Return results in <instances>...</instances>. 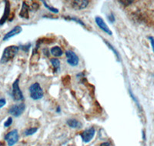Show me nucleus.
<instances>
[{
    "label": "nucleus",
    "instance_id": "nucleus-5",
    "mask_svg": "<svg viewBox=\"0 0 154 146\" xmlns=\"http://www.w3.org/2000/svg\"><path fill=\"white\" fill-rule=\"evenodd\" d=\"M5 141H7L9 146H13L19 141V132L17 129H13L10 131L5 136Z\"/></svg>",
    "mask_w": 154,
    "mask_h": 146
},
{
    "label": "nucleus",
    "instance_id": "nucleus-13",
    "mask_svg": "<svg viewBox=\"0 0 154 146\" xmlns=\"http://www.w3.org/2000/svg\"><path fill=\"white\" fill-rule=\"evenodd\" d=\"M67 125L72 129H79L82 127V124L79 121L75 120V119H69L66 122Z\"/></svg>",
    "mask_w": 154,
    "mask_h": 146
},
{
    "label": "nucleus",
    "instance_id": "nucleus-25",
    "mask_svg": "<svg viewBox=\"0 0 154 146\" xmlns=\"http://www.w3.org/2000/svg\"><path fill=\"white\" fill-rule=\"evenodd\" d=\"M110 145V144H109V142H103L102 144H100V146H109Z\"/></svg>",
    "mask_w": 154,
    "mask_h": 146
},
{
    "label": "nucleus",
    "instance_id": "nucleus-9",
    "mask_svg": "<svg viewBox=\"0 0 154 146\" xmlns=\"http://www.w3.org/2000/svg\"><path fill=\"white\" fill-rule=\"evenodd\" d=\"M89 1L87 0H75L72 2V7L75 10H82L88 6Z\"/></svg>",
    "mask_w": 154,
    "mask_h": 146
},
{
    "label": "nucleus",
    "instance_id": "nucleus-23",
    "mask_svg": "<svg viewBox=\"0 0 154 146\" xmlns=\"http://www.w3.org/2000/svg\"><path fill=\"white\" fill-rule=\"evenodd\" d=\"M118 2H119V3H122L123 5H130V4H132L133 2V1H118Z\"/></svg>",
    "mask_w": 154,
    "mask_h": 146
},
{
    "label": "nucleus",
    "instance_id": "nucleus-7",
    "mask_svg": "<svg viewBox=\"0 0 154 146\" xmlns=\"http://www.w3.org/2000/svg\"><path fill=\"white\" fill-rule=\"evenodd\" d=\"M95 132H96V131H95L94 128L93 127L89 128V129H86L85 131H83V132L80 134V136L81 138H82V141H84L85 143L89 142V141L93 139V138L94 137Z\"/></svg>",
    "mask_w": 154,
    "mask_h": 146
},
{
    "label": "nucleus",
    "instance_id": "nucleus-22",
    "mask_svg": "<svg viewBox=\"0 0 154 146\" xmlns=\"http://www.w3.org/2000/svg\"><path fill=\"white\" fill-rule=\"evenodd\" d=\"M148 38H149V40L150 41L151 45H152V51H153V52H154V36H149L148 37Z\"/></svg>",
    "mask_w": 154,
    "mask_h": 146
},
{
    "label": "nucleus",
    "instance_id": "nucleus-15",
    "mask_svg": "<svg viewBox=\"0 0 154 146\" xmlns=\"http://www.w3.org/2000/svg\"><path fill=\"white\" fill-rule=\"evenodd\" d=\"M50 62L53 65V68H54L55 71H59L60 68V61L58 59H51Z\"/></svg>",
    "mask_w": 154,
    "mask_h": 146
},
{
    "label": "nucleus",
    "instance_id": "nucleus-14",
    "mask_svg": "<svg viewBox=\"0 0 154 146\" xmlns=\"http://www.w3.org/2000/svg\"><path fill=\"white\" fill-rule=\"evenodd\" d=\"M51 54L53 55V56H56V57H60V56H63V50H62V49L60 47H59V46H54V47H53L52 49H51Z\"/></svg>",
    "mask_w": 154,
    "mask_h": 146
},
{
    "label": "nucleus",
    "instance_id": "nucleus-3",
    "mask_svg": "<svg viewBox=\"0 0 154 146\" xmlns=\"http://www.w3.org/2000/svg\"><path fill=\"white\" fill-rule=\"evenodd\" d=\"M19 78H16L14 82L12 83V97L15 101H23L24 99L23 92L19 88Z\"/></svg>",
    "mask_w": 154,
    "mask_h": 146
},
{
    "label": "nucleus",
    "instance_id": "nucleus-26",
    "mask_svg": "<svg viewBox=\"0 0 154 146\" xmlns=\"http://www.w3.org/2000/svg\"><path fill=\"white\" fill-rule=\"evenodd\" d=\"M56 111H57V112H60V107L58 108V109H56Z\"/></svg>",
    "mask_w": 154,
    "mask_h": 146
},
{
    "label": "nucleus",
    "instance_id": "nucleus-4",
    "mask_svg": "<svg viewBox=\"0 0 154 146\" xmlns=\"http://www.w3.org/2000/svg\"><path fill=\"white\" fill-rule=\"evenodd\" d=\"M26 109L25 103H19V104L13 105L9 109V113L14 117H19L24 112Z\"/></svg>",
    "mask_w": 154,
    "mask_h": 146
},
{
    "label": "nucleus",
    "instance_id": "nucleus-19",
    "mask_svg": "<svg viewBox=\"0 0 154 146\" xmlns=\"http://www.w3.org/2000/svg\"><path fill=\"white\" fill-rule=\"evenodd\" d=\"M66 19H69V20H71V21L75 22V23H79V24L81 25V26H84V27H86V25H85L84 23H83V22L81 21L80 19H77V18L73 17V16H72V17H66Z\"/></svg>",
    "mask_w": 154,
    "mask_h": 146
},
{
    "label": "nucleus",
    "instance_id": "nucleus-2",
    "mask_svg": "<svg viewBox=\"0 0 154 146\" xmlns=\"http://www.w3.org/2000/svg\"><path fill=\"white\" fill-rule=\"evenodd\" d=\"M29 90L30 97L33 100H39V99H41L43 97V90H42L40 85L38 82H35V83L32 84L29 86Z\"/></svg>",
    "mask_w": 154,
    "mask_h": 146
},
{
    "label": "nucleus",
    "instance_id": "nucleus-17",
    "mask_svg": "<svg viewBox=\"0 0 154 146\" xmlns=\"http://www.w3.org/2000/svg\"><path fill=\"white\" fill-rule=\"evenodd\" d=\"M42 3H43L44 6H45L47 9H49L50 12H53V13H58V12H59V9H56V8H53L52 7V6H50V5H49L46 1H42Z\"/></svg>",
    "mask_w": 154,
    "mask_h": 146
},
{
    "label": "nucleus",
    "instance_id": "nucleus-21",
    "mask_svg": "<svg viewBox=\"0 0 154 146\" xmlns=\"http://www.w3.org/2000/svg\"><path fill=\"white\" fill-rule=\"evenodd\" d=\"M5 104H6V100L5 99H0V108L4 107Z\"/></svg>",
    "mask_w": 154,
    "mask_h": 146
},
{
    "label": "nucleus",
    "instance_id": "nucleus-10",
    "mask_svg": "<svg viewBox=\"0 0 154 146\" xmlns=\"http://www.w3.org/2000/svg\"><path fill=\"white\" fill-rule=\"evenodd\" d=\"M5 9H4L3 15L0 19V26H2L5 22L7 21L10 15V3L9 1H5Z\"/></svg>",
    "mask_w": 154,
    "mask_h": 146
},
{
    "label": "nucleus",
    "instance_id": "nucleus-6",
    "mask_svg": "<svg viewBox=\"0 0 154 146\" xmlns=\"http://www.w3.org/2000/svg\"><path fill=\"white\" fill-rule=\"evenodd\" d=\"M66 56L67 58V63L69 65L75 67L78 65L79 62V59L75 52L72 50H66Z\"/></svg>",
    "mask_w": 154,
    "mask_h": 146
},
{
    "label": "nucleus",
    "instance_id": "nucleus-16",
    "mask_svg": "<svg viewBox=\"0 0 154 146\" xmlns=\"http://www.w3.org/2000/svg\"><path fill=\"white\" fill-rule=\"evenodd\" d=\"M37 131H38V128H29V129H27L25 131L24 135L26 136L32 135L35 134Z\"/></svg>",
    "mask_w": 154,
    "mask_h": 146
},
{
    "label": "nucleus",
    "instance_id": "nucleus-20",
    "mask_svg": "<svg viewBox=\"0 0 154 146\" xmlns=\"http://www.w3.org/2000/svg\"><path fill=\"white\" fill-rule=\"evenodd\" d=\"M12 124V117H9V118H7V120L4 122V127L5 128L9 127Z\"/></svg>",
    "mask_w": 154,
    "mask_h": 146
},
{
    "label": "nucleus",
    "instance_id": "nucleus-18",
    "mask_svg": "<svg viewBox=\"0 0 154 146\" xmlns=\"http://www.w3.org/2000/svg\"><path fill=\"white\" fill-rule=\"evenodd\" d=\"M104 42H105V43L107 45H108L109 46V49H111V50L112 51V52H114V54L116 55V57H117V59H118V60H120V57H119V53H118V52L115 49H114V47L113 46H112V45H111L110 43H109V42H107L106 40H104Z\"/></svg>",
    "mask_w": 154,
    "mask_h": 146
},
{
    "label": "nucleus",
    "instance_id": "nucleus-1",
    "mask_svg": "<svg viewBox=\"0 0 154 146\" xmlns=\"http://www.w3.org/2000/svg\"><path fill=\"white\" fill-rule=\"evenodd\" d=\"M19 48L16 45H10L4 49L2 52V56L0 59V63L1 64H5L10 60H12L15 56L17 55Z\"/></svg>",
    "mask_w": 154,
    "mask_h": 146
},
{
    "label": "nucleus",
    "instance_id": "nucleus-8",
    "mask_svg": "<svg viewBox=\"0 0 154 146\" xmlns=\"http://www.w3.org/2000/svg\"><path fill=\"white\" fill-rule=\"evenodd\" d=\"M95 22H96V25L98 26L99 28H100L101 30H103L104 32L108 34L109 35H112V32L110 30V29L109 28V26H107L106 23L104 22V20L102 19L101 17H100V16H96V17L95 18Z\"/></svg>",
    "mask_w": 154,
    "mask_h": 146
},
{
    "label": "nucleus",
    "instance_id": "nucleus-11",
    "mask_svg": "<svg viewBox=\"0 0 154 146\" xmlns=\"http://www.w3.org/2000/svg\"><path fill=\"white\" fill-rule=\"evenodd\" d=\"M22 31H23V29H22L21 26H15L14 28L12 29L11 31H9V32H7L5 35H4L3 41L9 40V38H12V37H14L15 35L19 34V33L21 32Z\"/></svg>",
    "mask_w": 154,
    "mask_h": 146
},
{
    "label": "nucleus",
    "instance_id": "nucleus-12",
    "mask_svg": "<svg viewBox=\"0 0 154 146\" xmlns=\"http://www.w3.org/2000/svg\"><path fill=\"white\" fill-rule=\"evenodd\" d=\"M30 11V8L28 5L26 4V2H23V5H22L21 10H20V12H19V16L23 19H28L29 18V12Z\"/></svg>",
    "mask_w": 154,
    "mask_h": 146
},
{
    "label": "nucleus",
    "instance_id": "nucleus-24",
    "mask_svg": "<svg viewBox=\"0 0 154 146\" xmlns=\"http://www.w3.org/2000/svg\"><path fill=\"white\" fill-rule=\"evenodd\" d=\"M108 19L111 22V23H113V22L115 21V18H114L113 15H112V14H111L110 16H108Z\"/></svg>",
    "mask_w": 154,
    "mask_h": 146
}]
</instances>
